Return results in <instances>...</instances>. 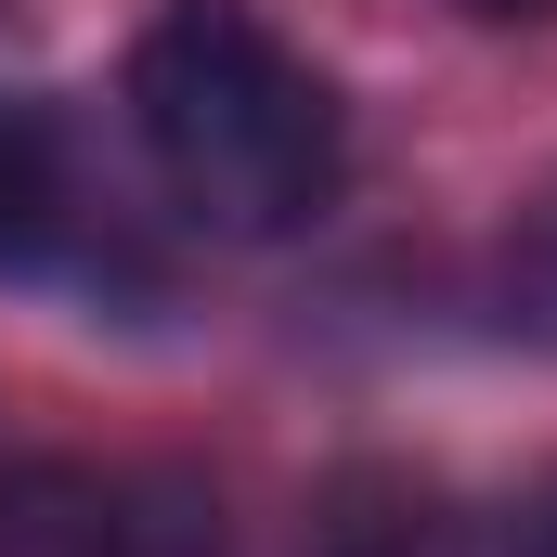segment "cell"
<instances>
[{
  "mask_svg": "<svg viewBox=\"0 0 557 557\" xmlns=\"http://www.w3.org/2000/svg\"><path fill=\"white\" fill-rule=\"evenodd\" d=\"M117 104H131L156 195L221 247L311 234L350 182V117H337L324 65L247 0H169L117 65Z\"/></svg>",
  "mask_w": 557,
  "mask_h": 557,
  "instance_id": "6da1fadb",
  "label": "cell"
},
{
  "mask_svg": "<svg viewBox=\"0 0 557 557\" xmlns=\"http://www.w3.org/2000/svg\"><path fill=\"white\" fill-rule=\"evenodd\" d=\"M0 557H221V506L195 480H104V467H13Z\"/></svg>",
  "mask_w": 557,
  "mask_h": 557,
  "instance_id": "7a4b0ae2",
  "label": "cell"
},
{
  "mask_svg": "<svg viewBox=\"0 0 557 557\" xmlns=\"http://www.w3.org/2000/svg\"><path fill=\"white\" fill-rule=\"evenodd\" d=\"M78 247V169L39 104H0V273H52Z\"/></svg>",
  "mask_w": 557,
  "mask_h": 557,
  "instance_id": "3957f363",
  "label": "cell"
},
{
  "mask_svg": "<svg viewBox=\"0 0 557 557\" xmlns=\"http://www.w3.org/2000/svg\"><path fill=\"white\" fill-rule=\"evenodd\" d=\"M506 324H532V337H557V195L506 234Z\"/></svg>",
  "mask_w": 557,
  "mask_h": 557,
  "instance_id": "277c9868",
  "label": "cell"
},
{
  "mask_svg": "<svg viewBox=\"0 0 557 557\" xmlns=\"http://www.w3.org/2000/svg\"><path fill=\"white\" fill-rule=\"evenodd\" d=\"M454 13H480V26H532V13H557V0H454Z\"/></svg>",
  "mask_w": 557,
  "mask_h": 557,
  "instance_id": "5b68a950",
  "label": "cell"
},
{
  "mask_svg": "<svg viewBox=\"0 0 557 557\" xmlns=\"http://www.w3.org/2000/svg\"><path fill=\"white\" fill-rule=\"evenodd\" d=\"M532 557H557V506H545V545H532Z\"/></svg>",
  "mask_w": 557,
  "mask_h": 557,
  "instance_id": "8992f818",
  "label": "cell"
}]
</instances>
